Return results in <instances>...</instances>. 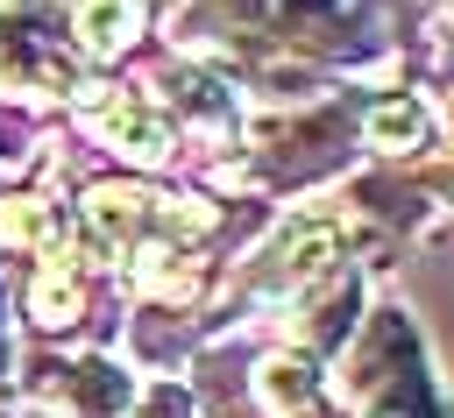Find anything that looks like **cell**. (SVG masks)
<instances>
[{"label": "cell", "mask_w": 454, "mask_h": 418, "mask_svg": "<svg viewBox=\"0 0 454 418\" xmlns=\"http://www.w3.org/2000/svg\"><path fill=\"white\" fill-rule=\"evenodd\" d=\"M333 262H340V227H333V220H319V213H298V220H284V227L255 248L248 283H255V290H270V298L319 290V283L333 276Z\"/></svg>", "instance_id": "7a4b0ae2"}, {"label": "cell", "mask_w": 454, "mask_h": 418, "mask_svg": "<svg viewBox=\"0 0 454 418\" xmlns=\"http://www.w3.org/2000/svg\"><path fill=\"white\" fill-rule=\"evenodd\" d=\"M0 241L43 255V248L57 241V205H50V198H7V205H0Z\"/></svg>", "instance_id": "9c48e42d"}, {"label": "cell", "mask_w": 454, "mask_h": 418, "mask_svg": "<svg viewBox=\"0 0 454 418\" xmlns=\"http://www.w3.org/2000/svg\"><path fill=\"white\" fill-rule=\"evenodd\" d=\"M0 92H14V99H78L85 92L78 64L50 43L35 0L0 7Z\"/></svg>", "instance_id": "6da1fadb"}, {"label": "cell", "mask_w": 454, "mask_h": 418, "mask_svg": "<svg viewBox=\"0 0 454 418\" xmlns=\"http://www.w3.org/2000/svg\"><path fill=\"white\" fill-rule=\"evenodd\" d=\"M149 28V0H71V35L85 57H121Z\"/></svg>", "instance_id": "8992f818"}, {"label": "cell", "mask_w": 454, "mask_h": 418, "mask_svg": "<svg viewBox=\"0 0 454 418\" xmlns=\"http://www.w3.org/2000/svg\"><path fill=\"white\" fill-rule=\"evenodd\" d=\"M255 397H262L277 418H305V411L326 397V375H319L312 354H270V361L255 368Z\"/></svg>", "instance_id": "ba28073f"}, {"label": "cell", "mask_w": 454, "mask_h": 418, "mask_svg": "<svg viewBox=\"0 0 454 418\" xmlns=\"http://www.w3.org/2000/svg\"><path fill=\"white\" fill-rule=\"evenodd\" d=\"M50 411H57V418H128V411H135V375H128L121 361H99V354H92V361L64 368Z\"/></svg>", "instance_id": "277c9868"}, {"label": "cell", "mask_w": 454, "mask_h": 418, "mask_svg": "<svg viewBox=\"0 0 454 418\" xmlns=\"http://www.w3.org/2000/svg\"><path fill=\"white\" fill-rule=\"evenodd\" d=\"M78 99H85V113H92V135H99L114 156H128V163H142V170L170 163L177 135H170L163 106H156L149 92H128V85H85Z\"/></svg>", "instance_id": "3957f363"}, {"label": "cell", "mask_w": 454, "mask_h": 418, "mask_svg": "<svg viewBox=\"0 0 454 418\" xmlns=\"http://www.w3.org/2000/svg\"><path fill=\"white\" fill-rule=\"evenodd\" d=\"M362 142L376 156H419L433 142V106L411 99V92H383L369 113H362Z\"/></svg>", "instance_id": "52a82bcc"}, {"label": "cell", "mask_w": 454, "mask_h": 418, "mask_svg": "<svg viewBox=\"0 0 454 418\" xmlns=\"http://www.w3.org/2000/svg\"><path fill=\"white\" fill-rule=\"evenodd\" d=\"M142 418H184V390H177V383H156V390L142 397Z\"/></svg>", "instance_id": "30bf717a"}, {"label": "cell", "mask_w": 454, "mask_h": 418, "mask_svg": "<svg viewBox=\"0 0 454 418\" xmlns=\"http://www.w3.org/2000/svg\"><path fill=\"white\" fill-rule=\"evenodd\" d=\"M28 319L43 333H64L85 319V262L71 248H50L35 255V276H28Z\"/></svg>", "instance_id": "5b68a950"}]
</instances>
